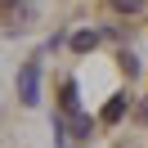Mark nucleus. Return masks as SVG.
<instances>
[{"label": "nucleus", "mask_w": 148, "mask_h": 148, "mask_svg": "<svg viewBox=\"0 0 148 148\" xmlns=\"http://www.w3.org/2000/svg\"><path fill=\"white\" fill-rule=\"evenodd\" d=\"M40 94H36V63H27L23 67V103H36Z\"/></svg>", "instance_id": "nucleus-1"}, {"label": "nucleus", "mask_w": 148, "mask_h": 148, "mask_svg": "<svg viewBox=\"0 0 148 148\" xmlns=\"http://www.w3.org/2000/svg\"><path fill=\"white\" fill-rule=\"evenodd\" d=\"M121 112H126V94H117V99H108V103H103L99 121H108V126H112V121H121Z\"/></svg>", "instance_id": "nucleus-2"}, {"label": "nucleus", "mask_w": 148, "mask_h": 148, "mask_svg": "<svg viewBox=\"0 0 148 148\" xmlns=\"http://www.w3.org/2000/svg\"><path fill=\"white\" fill-rule=\"evenodd\" d=\"M94 45H99V36H94V32H76V36H72V49H76V54H90Z\"/></svg>", "instance_id": "nucleus-3"}, {"label": "nucleus", "mask_w": 148, "mask_h": 148, "mask_svg": "<svg viewBox=\"0 0 148 148\" xmlns=\"http://www.w3.org/2000/svg\"><path fill=\"white\" fill-rule=\"evenodd\" d=\"M63 112H67V117H76V85H72V81L63 85Z\"/></svg>", "instance_id": "nucleus-4"}, {"label": "nucleus", "mask_w": 148, "mask_h": 148, "mask_svg": "<svg viewBox=\"0 0 148 148\" xmlns=\"http://www.w3.org/2000/svg\"><path fill=\"white\" fill-rule=\"evenodd\" d=\"M112 9H117V14H139L144 0H112Z\"/></svg>", "instance_id": "nucleus-5"}, {"label": "nucleus", "mask_w": 148, "mask_h": 148, "mask_svg": "<svg viewBox=\"0 0 148 148\" xmlns=\"http://www.w3.org/2000/svg\"><path fill=\"white\" fill-rule=\"evenodd\" d=\"M139 121H144V126H148V99L139 103Z\"/></svg>", "instance_id": "nucleus-6"}, {"label": "nucleus", "mask_w": 148, "mask_h": 148, "mask_svg": "<svg viewBox=\"0 0 148 148\" xmlns=\"http://www.w3.org/2000/svg\"><path fill=\"white\" fill-rule=\"evenodd\" d=\"M14 5H18V0H0V9H14Z\"/></svg>", "instance_id": "nucleus-7"}]
</instances>
